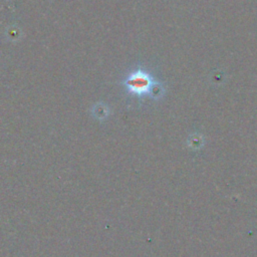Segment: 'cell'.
<instances>
[{"mask_svg":"<svg viewBox=\"0 0 257 257\" xmlns=\"http://www.w3.org/2000/svg\"><path fill=\"white\" fill-rule=\"evenodd\" d=\"M127 90L137 95L151 93L155 88V81L150 73L144 70L132 72L124 81Z\"/></svg>","mask_w":257,"mask_h":257,"instance_id":"cell-1","label":"cell"}]
</instances>
